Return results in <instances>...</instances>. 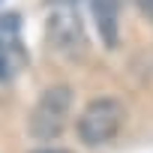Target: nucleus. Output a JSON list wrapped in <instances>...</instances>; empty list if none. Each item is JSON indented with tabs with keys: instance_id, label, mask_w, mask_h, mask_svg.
I'll use <instances>...</instances> for the list:
<instances>
[{
	"instance_id": "obj_1",
	"label": "nucleus",
	"mask_w": 153,
	"mask_h": 153,
	"mask_svg": "<svg viewBox=\"0 0 153 153\" xmlns=\"http://www.w3.org/2000/svg\"><path fill=\"white\" fill-rule=\"evenodd\" d=\"M72 102H75V90L69 84H51L36 99V105L27 117V135L36 141H54L66 129V120L72 114Z\"/></svg>"
},
{
	"instance_id": "obj_2",
	"label": "nucleus",
	"mask_w": 153,
	"mask_h": 153,
	"mask_svg": "<svg viewBox=\"0 0 153 153\" xmlns=\"http://www.w3.org/2000/svg\"><path fill=\"white\" fill-rule=\"evenodd\" d=\"M123 123H126V105L117 96H96L93 102H87V108L78 117V138L87 147H99L117 138Z\"/></svg>"
},
{
	"instance_id": "obj_3",
	"label": "nucleus",
	"mask_w": 153,
	"mask_h": 153,
	"mask_svg": "<svg viewBox=\"0 0 153 153\" xmlns=\"http://www.w3.org/2000/svg\"><path fill=\"white\" fill-rule=\"evenodd\" d=\"M45 39L48 48L60 57H81L87 48V36H84V24L75 12V6H57L48 21H45Z\"/></svg>"
},
{
	"instance_id": "obj_4",
	"label": "nucleus",
	"mask_w": 153,
	"mask_h": 153,
	"mask_svg": "<svg viewBox=\"0 0 153 153\" xmlns=\"http://www.w3.org/2000/svg\"><path fill=\"white\" fill-rule=\"evenodd\" d=\"M93 24L108 48L117 45V18H120V0H87Z\"/></svg>"
},
{
	"instance_id": "obj_5",
	"label": "nucleus",
	"mask_w": 153,
	"mask_h": 153,
	"mask_svg": "<svg viewBox=\"0 0 153 153\" xmlns=\"http://www.w3.org/2000/svg\"><path fill=\"white\" fill-rule=\"evenodd\" d=\"M21 27V18L15 15V12H9V15H0V30H9V33H15Z\"/></svg>"
},
{
	"instance_id": "obj_6",
	"label": "nucleus",
	"mask_w": 153,
	"mask_h": 153,
	"mask_svg": "<svg viewBox=\"0 0 153 153\" xmlns=\"http://www.w3.org/2000/svg\"><path fill=\"white\" fill-rule=\"evenodd\" d=\"M138 9L144 12L147 21H153V0H138Z\"/></svg>"
},
{
	"instance_id": "obj_7",
	"label": "nucleus",
	"mask_w": 153,
	"mask_h": 153,
	"mask_svg": "<svg viewBox=\"0 0 153 153\" xmlns=\"http://www.w3.org/2000/svg\"><path fill=\"white\" fill-rule=\"evenodd\" d=\"M30 153H72V150H57V147H39V150H30Z\"/></svg>"
},
{
	"instance_id": "obj_8",
	"label": "nucleus",
	"mask_w": 153,
	"mask_h": 153,
	"mask_svg": "<svg viewBox=\"0 0 153 153\" xmlns=\"http://www.w3.org/2000/svg\"><path fill=\"white\" fill-rule=\"evenodd\" d=\"M0 78H6V57H0Z\"/></svg>"
},
{
	"instance_id": "obj_9",
	"label": "nucleus",
	"mask_w": 153,
	"mask_h": 153,
	"mask_svg": "<svg viewBox=\"0 0 153 153\" xmlns=\"http://www.w3.org/2000/svg\"><path fill=\"white\" fill-rule=\"evenodd\" d=\"M0 48H3V39H0Z\"/></svg>"
},
{
	"instance_id": "obj_10",
	"label": "nucleus",
	"mask_w": 153,
	"mask_h": 153,
	"mask_svg": "<svg viewBox=\"0 0 153 153\" xmlns=\"http://www.w3.org/2000/svg\"><path fill=\"white\" fill-rule=\"evenodd\" d=\"M0 3H3V0H0Z\"/></svg>"
}]
</instances>
